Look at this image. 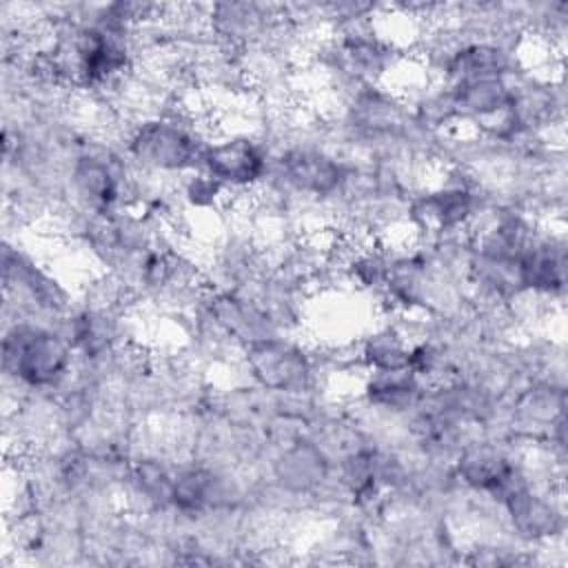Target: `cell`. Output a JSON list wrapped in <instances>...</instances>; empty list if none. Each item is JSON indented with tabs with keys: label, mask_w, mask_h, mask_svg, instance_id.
<instances>
[{
	"label": "cell",
	"mask_w": 568,
	"mask_h": 568,
	"mask_svg": "<svg viewBox=\"0 0 568 568\" xmlns=\"http://www.w3.org/2000/svg\"><path fill=\"white\" fill-rule=\"evenodd\" d=\"M413 379L402 377L399 371H382V375L371 384V399L384 406L397 408L404 402H410L413 395Z\"/></svg>",
	"instance_id": "52a82bcc"
},
{
	"label": "cell",
	"mask_w": 568,
	"mask_h": 568,
	"mask_svg": "<svg viewBox=\"0 0 568 568\" xmlns=\"http://www.w3.org/2000/svg\"><path fill=\"white\" fill-rule=\"evenodd\" d=\"M75 182L98 204H109L115 200V193H118L115 178L111 175L109 166H104L102 162H98L93 158L84 160L75 169Z\"/></svg>",
	"instance_id": "8992f818"
},
{
	"label": "cell",
	"mask_w": 568,
	"mask_h": 568,
	"mask_svg": "<svg viewBox=\"0 0 568 568\" xmlns=\"http://www.w3.org/2000/svg\"><path fill=\"white\" fill-rule=\"evenodd\" d=\"M202 160L215 182H229L235 186L255 182L264 171L260 149L246 138L213 144L202 153Z\"/></svg>",
	"instance_id": "3957f363"
},
{
	"label": "cell",
	"mask_w": 568,
	"mask_h": 568,
	"mask_svg": "<svg viewBox=\"0 0 568 568\" xmlns=\"http://www.w3.org/2000/svg\"><path fill=\"white\" fill-rule=\"evenodd\" d=\"M251 359L257 375L273 386H291L306 373L304 359L297 351L275 342H260L251 346Z\"/></svg>",
	"instance_id": "277c9868"
},
{
	"label": "cell",
	"mask_w": 568,
	"mask_h": 568,
	"mask_svg": "<svg viewBox=\"0 0 568 568\" xmlns=\"http://www.w3.org/2000/svg\"><path fill=\"white\" fill-rule=\"evenodd\" d=\"M131 149L142 162L158 169H182L200 155L193 138L171 122H144L135 131Z\"/></svg>",
	"instance_id": "7a4b0ae2"
},
{
	"label": "cell",
	"mask_w": 568,
	"mask_h": 568,
	"mask_svg": "<svg viewBox=\"0 0 568 568\" xmlns=\"http://www.w3.org/2000/svg\"><path fill=\"white\" fill-rule=\"evenodd\" d=\"M284 171L297 189L315 191V193L331 191L342 178L339 164H335L331 158H324L320 153H306V151L288 153L284 160Z\"/></svg>",
	"instance_id": "5b68a950"
},
{
	"label": "cell",
	"mask_w": 568,
	"mask_h": 568,
	"mask_svg": "<svg viewBox=\"0 0 568 568\" xmlns=\"http://www.w3.org/2000/svg\"><path fill=\"white\" fill-rule=\"evenodd\" d=\"M69 344L38 326H13L2 339L4 371L29 386H49L69 366Z\"/></svg>",
	"instance_id": "6da1fadb"
}]
</instances>
